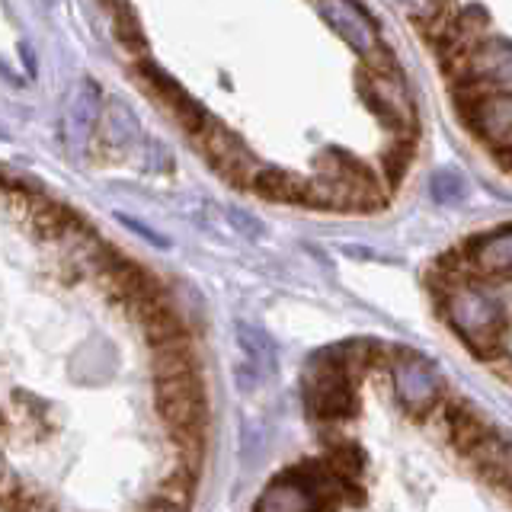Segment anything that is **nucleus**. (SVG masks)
Returning <instances> with one entry per match:
<instances>
[{
    "mask_svg": "<svg viewBox=\"0 0 512 512\" xmlns=\"http://www.w3.org/2000/svg\"><path fill=\"white\" fill-rule=\"evenodd\" d=\"M445 314L455 324V330L474 346V352H490L496 349L506 327L503 304L493 295L480 292L477 285H458L445 298Z\"/></svg>",
    "mask_w": 512,
    "mask_h": 512,
    "instance_id": "obj_1",
    "label": "nucleus"
},
{
    "mask_svg": "<svg viewBox=\"0 0 512 512\" xmlns=\"http://www.w3.org/2000/svg\"><path fill=\"white\" fill-rule=\"evenodd\" d=\"M320 13H324V20L368 61L372 71L391 68L394 64L391 52L381 45L378 26L368 20V13L356 4V0H320Z\"/></svg>",
    "mask_w": 512,
    "mask_h": 512,
    "instance_id": "obj_2",
    "label": "nucleus"
},
{
    "mask_svg": "<svg viewBox=\"0 0 512 512\" xmlns=\"http://www.w3.org/2000/svg\"><path fill=\"white\" fill-rule=\"evenodd\" d=\"M458 112L464 125H468L493 154L512 148V93L487 90L474 96V100L461 103Z\"/></svg>",
    "mask_w": 512,
    "mask_h": 512,
    "instance_id": "obj_3",
    "label": "nucleus"
},
{
    "mask_svg": "<svg viewBox=\"0 0 512 512\" xmlns=\"http://www.w3.org/2000/svg\"><path fill=\"white\" fill-rule=\"evenodd\" d=\"M512 80V42L500 39V36H490V39H480L464 68L455 74V84L464 87H477V90H503V84Z\"/></svg>",
    "mask_w": 512,
    "mask_h": 512,
    "instance_id": "obj_4",
    "label": "nucleus"
},
{
    "mask_svg": "<svg viewBox=\"0 0 512 512\" xmlns=\"http://www.w3.org/2000/svg\"><path fill=\"white\" fill-rule=\"evenodd\" d=\"M96 116H100V87L93 80H84L68 106V122H64V135H68V144L77 154H84V148L90 144Z\"/></svg>",
    "mask_w": 512,
    "mask_h": 512,
    "instance_id": "obj_5",
    "label": "nucleus"
},
{
    "mask_svg": "<svg viewBox=\"0 0 512 512\" xmlns=\"http://www.w3.org/2000/svg\"><path fill=\"white\" fill-rule=\"evenodd\" d=\"M394 384L400 397L407 400V404H416V407H429L432 400L439 397V378L432 375V368L423 365L420 359H404L397 365L394 372Z\"/></svg>",
    "mask_w": 512,
    "mask_h": 512,
    "instance_id": "obj_6",
    "label": "nucleus"
},
{
    "mask_svg": "<svg viewBox=\"0 0 512 512\" xmlns=\"http://www.w3.org/2000/svg\"><path fill=\"white\" fill-rule=\"evenodd\" d=\"M471 256L477 269H484V272H496V276L512 272V231H500L493 237L477 240L471 247Z\"/></svg>",
    "mask_w": 512,
    "mask_h": 512,
    "instance_id": "obj_7",
    "label": "nucleus"
},
{
    "mask_svg": "<svg viewBox=\"0 0 512 512\" xmlns=\"http://www.w3.org/2000/svg\"><path fill=\"white\" fill-rule=\"evenodd\" d=\"M432 196L439 202H455L464 196V180L455 173V170H439L432 176Z\"/></svg>",
    "mask_w": 512,
    "mask_h": 512,
    "instance_id": "obj_8",
    "label": "nucleus"
}]
</instances>
